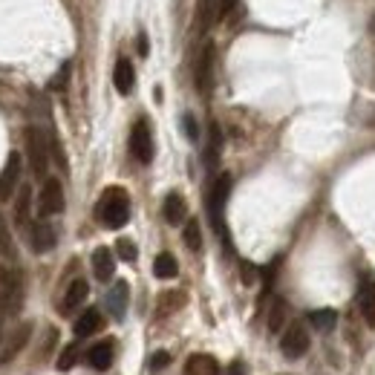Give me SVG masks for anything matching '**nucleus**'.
Segmentation results:
<instances>
[{
  "mask_svg": "<svg viewBox=\"0 0 375 375\" xmlns=\"http://www.w3.org/2000/svg\"><path fill=\"white\" fill-rule=\"evenodd\" d=\"M96 217H99V222L104 228H113V231L127 225V220H130V197H127L125 188H119V185L104 188V194L99 197V205H96Z\"/></svg>",
  "mask_w": 375,
  "mask_h": 375,
  "instance_id": "nucleus-1",
  "label": "nucleus"
},
{
  "mask_svg": "<svg viewBox=\"0 0 375 375\" xmlns=\"http://www.w3.org/2000/svg\"><path fill=\"white\" fill-rule=\"evenodd\" d=\"M228 194H231V176H228V174H220V176L214 179V185H211V194H208V214H211V222H214V231L220 234L222 243H225V248L231 251V240H228L225 220H222Z\"/></svg>",
  "mask_w": 375,
  "mask_h": 375,
  "instance_id": "nucleus-2",
  "label": "nucleus"
},
{
  "mask_svg": "<svg viewBox=\"0 0 375 375\" xmlns=\"http://www.w3.org/2000/svg\"><path fill=\"white\" fill-rule=\"evenodd\" d=\"M27 156H29V165H32V174L35 179H50L46 176V168H50V142L41 127H29L27 130Z\"/></svg>",
  "mask_w": 375,
  "mask_h": 375,
  "instance_id": "nucleus-3",
  "label": "nucleus"
},
{
  "mask_svg": "<svg viewBox=\"0 0 375 375\" xmlns=\"http://www.w3.org/2000/svg\"><path fill=\"white\" fill-rule=\"evenodd\" d=\"M20 303V283L15 271H9L6 266H0V332H3V320L12 309H17ZM3 338V335H0Z\"/></svg>",
  "mask_w": 375,
  "mask_h": 375,
  "instance_id": "nucleus-4",
  "label": "nucleus"
},
{
  "mask_svg": "<svg viewBox=\"0 0 375 375\" xmlns=\"http://www.w3.org/2000/svg\"><path fill=\"white\" fill-rule=\"evenodd\" d=\"M130 153L136 162H142V165H148L153 159V136H150V125L145 119H139L130 130Z\"/></svg>",
  "mask_w": 375,
  "mask_h": 375,
  "instance_id": "nucleus-5",
  "label": "nucleus"
},
{
  "mask_svg": "<svg viewBox=\"0 0 375 375\" xmlns=\"http://www.w3.org/2000/svg\"><path fill=\"white\" fill-rule=\"evenodd\" d=\"M214 55H217V50H214V43L208 41L197 58V66H194V81H197V90L202 96H208L211 87H214Z\"/></svg>",
  "mask_w": 375,
  "mask_h": 375,
  "instance_id": "nucleus-6",
  "label": "nucleus"
},
{
  "mask_svg": "<svg viewBox=\"0 0 375 375\" xmlns=\"http://www.w3.org/2000/svg\"><path fill=\"white\" fill-rule=\"evenodd\" d=\"M38 211L41 217H52V214H61L64 211V188H61V179L50 176L41 188V197H38Z\"/></svg>",
  "mask_w": 375,
  "mask_h": 375,
  "instance_id": "nucleus-7",
  "label": "nucleus"
},
{
  "mask_svg": "<svg viewBox=\"0 0 375 375\" xmlns=\"http://www.w3.org/2000/svg\"><path fill=\"white\" fill-rule=\"evenodd\" d=\"M29 338H32V323H17L9 335L0 338V364L12 361V358L20 353V349L27 346Z\"/></svg>",
  "mask_w": 375,
  "mask_h": 375,
  "instance_id": "nucleus-8",
  "label": "nucleus"
},
{
  "mask_svg": "<svg viewBox=\"0 0 375 375\" xmlns=\"http://www.w3.org/2000/svg\"><path fill=\"white\" fill-rule=\"evenodd\" d=\"M280 349H283V355L286 358H300V355H306V349H309V332L303 330V323H292L289 330L283 332V341H280Z\"/></svg>",
  "mask_w": 375,
  "mask_h": 375,
  "instance_id": "nucleus-9",
  "label": "nucleus"
},
{
  "mask_svg": "<svg viewBox=\"0 0 375 375\" xmlns=\"http://www.w3.org/2000/svg\"><path fill=\"white\" fill-rule=\"evenodd\" d=\"M355 303H358V312L361 318L367 320V326L375 330V280L369 274H364L358 280V295H355Z\"/></svg>",
  "mask_w": 375,
  "mask_h": 375,
  "instance_id": "nucleus-10",
  "label": "nucleus"
},
{
  "mask_svg": "<svg viewBox=\"0 0 375 375\" xmlns=\"http://www.w3.org/2000/svg\"><path fill=\"white\" fill-rule=\"evenodd\" d=\"M17 182H20V153H9L3 171H0V202H9L15 197Z\"/></svg>",
  "mask_w": 375,
  "mask_h": 375,
  "instance_id": "nucleus-11",
  "label": "nucleus"
},
{
  "mask_svg": "<svg viewBox=\"0 0 375 375\" xmlns=\"http://www.w3.org/2000/svg\"><path fill=\"white\" fill-rule=\"evenodd\" d=\"M29 240H32V248L38 251V254H46L50 248H55V228L46 222V220H38V222H32V231H29Z\"/></svg>",
  "mask_w": 375,
  "mask_h": 375,
  "instance_id": "nucleus-12",
  "label": "nucleus"
},
{
  "mask_svg": "<svg viewBox=\"0 0 375 375\" xmlns=\"http://www.w3.org/2000/svg\"><path fill=\"white\" fill-rule=\"evenodd\" d=\"M113 84H115V90H119L122 96H130V92H133V87H136V69H133V64H130L127 58H119V61H115Z\"/></svg>",
  "mask_w": 375,
  "mask_h": 375,
  "instance_id": "nucleus-13",
  "label": "nucleus"
},
{
  "mask_svg": "<svg viewBox=\"0 0 375 375\" xmlns=\"http://www.w3.org/2000/svg\"><path fill=\"white\" fill-rule=\"evenodd\" d=\"M87 295H90V286H87V280L84 277H78V280H73V283L66 286V295H64V300H61V309L66 312V315H73L81 303L87 300Z\"/></svg>",
  "mask_w": 375,
  "mask_h": 375,
  "instance_id": "nucleus-14",
  "label": "nucleus"
},
{
  "mask_svg": "<svg viewBox=\"0 0 375 375\" xmlns=\"http://www.w3.org/2000/svg\"><path fill=\"white\" fill-rule=\"evenodd\" d=\"M127 292H130V286L125 283V280H115L113 289H110V295H107V309H110V315H113L115 320H122V318H125L127 297H130Z\"/></svg>",
  "mask_w": 375,
  "mask_h": 375,
  "instance_id": "nucleus-15",
  "label": "nucleus"
},
{
  "mask_svg": "<svg viewBox=\"0 0 375 375\" xmlns=\"http://www.w3.org/2000/svg\"><path fill=\"white\" fill-rule=\"evenodd\" d=\"M92 271H96V277L101 280V283H107V280H113V271H115V257L110 248H96L92 251Z\"/></svg>",
  "mask_w": 375,
  "mask_h": 375,
  "instance_id": "nucleus-16",
  "label": "nucleus"
},
{
  "mask_svg": "<svg viewBox=\"0 0 375 375\" xmlns=\"http://www.w3.org/2000/svg\"><path fill=\"white\" fill-rule=\"evenodd\" d=\"M104 326V318H101V312L99 309H87L84 315H78V320H76V326H73V332H76V338H90V335H96L99 330Z\"/></svg>",
  "mask_w": 375,
  "mask_h": 375,
  "instance_id": "nucleus-17",
  "label": "nucleus"
},
{
  "mask_svg": "<svg viewBox=\"0 0 375 375\" xmlns=\"http://www.w3.org/2000/svg\"><path fill=\"white\" fill-rule=\"evenodd\" d=\"M182 375H220V364H217V358H211L205 353H197V355L188 358Z\"/></svg>",
  "mask_w": 375,
  "mask_h": 375,
  "instance_id": "nucleus-18",
  "label": "nucleus"
},
{
  "mask_svg": "<svg viewBox=\"0 0 375 375\" xmlns=\"http://www.w3.org/2000/svg\"><path fill=\"white\" fill-rule=\"evenodd\" d=\"M162 214H165V220L171 222V225H182L185 220H188V202H185V197L182 194H168V199H165V208H162Z\"/></svg>",
  "mask_w": 375,
  "mask_h": 375,
  "instance_id": "nucleus-19",
  "label": "nucleus"
},
{
  "mask_svg": "<svg viewBox=\"0 0 375 375\" xmlns=\"http://www.w3.org/2000/svg\"><path fill=\"white\" fill-rule=\"evenodd\" d=\"M87 361H90L92 369L104 372V369L113 364V344H110V341H101V344H96V346H90Z\"/></svg>",
  "mask_w": 375,
  "mask_h": 375,
  "instance_id": "nucleus-20",
  "label": "nucleus"
},
{
  "mask_svg": "<svg viewBox=\"0 0 375 375\" xmlns=\"http://www.w3.org/2000/svg\"><path fill=\"white\" fill-rule=\"evenodd\" d=\"M29 211H32V188L23 185L20 194H17V202H15V225L17 228L29 225Z\"/></svg>",
  "mask_w": 375,
  "mask_h": 375,
  "instance_id": "nucleus-21",
  "label": "nucleus"
},
{
  "mask_svg": "<svg viewBox=\"0 0 375 375\" xmlns=\"http://www.w3.org/2000/svg\"><path fill=\"white\" fill-rule=\"evenodd\" d=\"M153 274L156 277H162V280H171V277H176L179 274V263H176V257L174 254H168V251H162L156 260H153Z\"/></svg>",
  "mask_w": 375,
  "mask_h": 375,
  "instance_id": "nucleus-22",
  "label": "nucleus"
},
{
  "mask_svg": "<svg viewBox=\"0 0 375 375\" xmlns=\"http://www.w3.org/2000/svg\"><path fill=\"white\" fill-rule=\"evenodd\" d=\"M309 323L318 332H332L335 323H338V312L335 309H315V312H309Z\"/></svg>",
  "mask_w": 375,
  "mask_h": 375,
  "instance_id": "nucleus-23",
  "label": "nucleus"
},
{
  "mask_svg": "<svg viewBox=\"0 0 375 375\" xmlns=\"http://www.w3.org/2000/svg\"><path fill=\"white\" fill-rule=\"evenodd\" d=\"M220 3L222 0H199V32H208L214 20H220Z\"/></svg>",
  "mask_w": 375,
  "mask_h": 375,
  "instance_id": "nucleus-24",
  "label": "nucleus"
},
{
  "mask_svg": "<svg viewBox=\"0 0 375 375\" xmlns=\"http://www.w3.org/2000/svg\"><path fill=\"white\" fill-rule=\"evenodd\" d=\"M286 315H289L286 300H283V297H277V300H274V306H271V312H269V332H280V326H283Z\"/></svg>",
  "mask_w": 375,
  "mask_h": 375,
  "instance_id": "nucleus-25",
  "label": "nucleus"
},
{
  "mask_svg": "<svg viewBox=\"0 0 375 375\" xmlns=\"http://www.w3.org/2000/svg\"><path fill=\"white\" fill-rule=\"evenodd\" d=\"M220 127H217V122L211 125V142H208V150H205V165L208 168H217V159H220Z\"/></svg>",
  "mask_w": 375,
  "mask_h": 375,
  "instance_id": "nucleus-26",
  "label": "nucleus"
},
{
  "mask_svg": "<svg viewBox=\"0 0 375 375\" xmlns=\"http://www.w3.org/2000/svg\"><path fill=\"white\" fill-rule=\"evenodd\" d=\"M182 237H185V246L191 248V251H199V248H202V231H199V222H197V220H188V222H185Z\"/></svg>",
  "mask_w": 375,
  "mask_h": 375,
  "instance_id": "nucleus-27",
  "label": "nucleus"
},
{
  "mask_svg": "<svg viewBox=\"0 0 375 375\" xmlns=\"http://www.w3.org/2000/svg\"><path fill=\"white\" fill-rule=\"evenodd\" d=\"M182 303H185L182 292H165V295H162V300H159V315H168V312L179 309Z\"/></svg>",
  "mask_w": 375,
  "mask_h": 375,
  "instance_id": "nucleus-28",
  "label": "nucleus"
},
{
  "mask_svg": "<svg viewBox=\"0 0 375 375\" xmlns=\"http://www.w3.org/2000/svg\"><path fill=\"white\" fill-rule=\"evenodd\" d=\"M78 355H81V346L78 344H69L64 353H61V358H58V369H73L76 361H78Z\"/></svg>",
  "mask_w": 375,
  "mask_h": 375,
  "instance_id": "nucleus-29",
  "label": "nucleus"
},
{
  "mask_svg": "<svg viewBox=\"0 0 375 375\" xmlns=\"http://www.w3.org/2000/svg\"><path fill=\"white\" fill-rule=\"evenodd\" d=\"M0 254L9 257V260H15V243L9 237V225L3 222V217H0Z\"/></svg>",
  "mask_w": 375,
  "mask_h": 375,
  "instance_id": "nucleus-30",
  "label": "nucleus"
},
{
  "mask_svg": "<svg viewBox=\"0 0 375 375\" xmlns=\"http://www.w3.org/2000/svg\"><path fill=\"white\" fill-rule=\"evenodd\" d=\"M115 251H119V257H122L125 263H136V257H139L136 243H133V240H127V237H122L119 243H115Z\"/></svg>",
  "mask_w": 375,
  "mask_h": 375,
  "instance_id": "nucleus-31",
  "label": "nucleus"
},
{
  "mask_svg": "<svg viewBox=\"0 0 375 375\" xmlns=\"http://www.w3.org/2000/svg\"><path fill=\"white\" fill-rule=\"evenodd\" d=\"M182 127H185V136L191 139V142H199V127H197V119H194L191 113L182 115Z\"/></svg>",
  "mask_w": 375,
  "mask_h": 375,
  "instance_id": "nucleus-32",
  "label": "nucleus"
},
{
  "mask_svg": "<svg viewBox=\"0 0 375 375\" xmlns=\"http://www.w3.org/2000/svg\"><path fill=\"white\" fill-rule=\"evenodd\" d=\"M69 69H73V66H69V64H64V66H61V73L52 78V84H50V87H52L55 92H64V90H66V81H69Z\"/></svg>",
  "mask_w": 375,
  "mask_h": 375,
  "instance_id": "nucleus-33",
  "label": "nucleus"
},
{
  "mask_svg": "<svg viewBox=\"0 0 375 375\" xmlns=\"http://www.w3.org/2000/svg\"><path fill=\"white\" fill-rule=\"evenodd\" d=\"M171 364V353H153V358H150V369H165Z\"/></svg>",
  "mask_w": 375,
  "mask_h": 375,
  "instance_id": "nucleus-34",
  "label": "nucleus"
},
{
  "mask_svg": "<svg viewBox=\"0 0 375 375\" xmlns=\"http://www.w3.org/2000/svg\"><path fill=\"white\" fill-rule=\"evenodd\" d=\"M139 55H142V58H148V52H150V43H148V35H139Z\"/></svg>",
  "mask_w": 375,
  "mask_h": 375,
  "instance_id": "nucleus-35",
  "label": "nucleus"
},
{
  "mask_svg": "<svg viewBox=\"0 0 375 375\" xmlns=\"http://www.w3.org/2000/svg\"><path fill=\"white\" fill-rule=\"evenodd\" d=\"M243 283H254V266L243 263Z\"/></svg>",
  "mask_w": 375,
  "mask_h": 375,
  "instance_id": "nucleus-36",
  "label": "nucleus"
},
{
  "mask_svg": "<svg viewBox=\"0 0 375 375\" xmlns=\"http://www.w3.org/2000/svg\"><path fill=\"white\" fill-rule=\"evenodd\" d=\"M228 375H246V369H243V364H234V367L228 369Z\"/></svg>",
  "mask_w": 375,
  "mask_h": 375,
  "instance_id": "nucleus-37",
  "label": "nucleus"
}]
</instances>
